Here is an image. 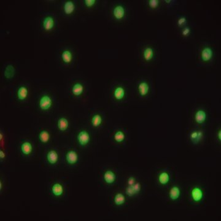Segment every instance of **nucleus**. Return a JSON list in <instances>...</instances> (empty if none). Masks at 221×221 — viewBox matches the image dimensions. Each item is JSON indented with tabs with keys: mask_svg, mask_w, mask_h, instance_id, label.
Listing matches in <instances>:
<instances>
[{
	"mask_svg": "<svg viewBox=\"0 0 221 221\" xmlns=\"http://www.w3.org/2000/svg\"><path fill=\"white\" fill-rule=\"evenodd\" d=\"M149 5L153 9L157 8L158 6V5H159V1H158V0H150L149 1Z\"/></svg>",
	"mask_w": 221,
	"mask_h": 221,
	"instance_id": "obj_29",
	"label": "nucleus"
},
{
	"mask_svg": "<svg viewBox=\"0 0 221 221\" xmlns=\"http://www.w3.org/2000/svg\"><path fill=\"white\" fill-rule=\"evenodd\" d=\"M3 138V134L1 133H0V139H1V141H2V138Z\"/></svg>",
	"mask_w": 221,
	"mask_h": 221,
	"instance_id": "obj_38",
	"label": "nucleus"
},
{
	"mask_svg": "<svg viewBox=\"0 0 221 221\" xmlns=\"http://www.w3.org/2000/svg\"><path fill=\"white\" fill-rule=\"evenodd\" d=\"M125 134L122 131H117L114 134V139L117 143L122 142L125 139Z\"/></svg>",
	"mask_w": 221,
	"mask_h": 221,
	"instance_id": "obj_28",
	"label": "nucleus"
},
{
	"mask_svg": "<svg viewBox=\"0 0 221 221\" xmlns=\"http://www.w3.org/2000/svg\"><path fill=\"white\" fill-rule=\"evenodd\" d=\"M28 91L25 86L20 87L17 91V97L19 100H24L28 96Z\"/></svg>",
	"mask_w": 221,
	"mask_h": 221,
	"instance_id": "obj_17",
	"label": "nucleus"
},
{
	"mask_svg": "<svg viewBox=\"0 0 221 221\" xmlns=\"http://www.w3.org/2000/svg\"><path fill=\"white\" fill-rule=\"evenodd\" d=\"M126 194L129 197H132L134 194H136L134 191V190H133V189L132 186H129V187L126 189Z\"/></svg>",
	"mask_w": 221,
	"mask_h": 221,
	"instance_id": "obj_30",
	"label": "nucleus"
},
{
	"mask_svg": "<svg viewBox=\"0 0 221 221\" xmlns=\"http://www.w3.org/2000/svg\"><path fill=\"white\" fill-rule=\"evenodd\" d=\"M190 29L188 27H186L182 31V35L184 36H186L190 33Z\"/></svg>",
	"mask_w": 221,
	"mask_h": 221,
	"instance_id": "obj_34",
	"label": "nucleus"
},
{
	"mask_svg": "<svg viewBox=\"0 0 221 221\" xmlns=\"http://www.w3.org/2000/svg\"><path fill=\"white\" fill-rule=\"evenodd\" d=\"M213 56V51L209 47H205L201 53V57L203 62H208L211 60Z\"/></svg>",
	"mask_w": 221,
	"mask_h": 221,
	"instance_id": "obj_3",
	"label": "nucleus"
},
{
	"mask_svg": "<svg viewBox=\"0 0 221 221\" xmlns=\"http://www.w3.org/2000/svg\"><path fill=\"white\" fill-rule=\"evenodd\" d=\"M32 145L30 142H24L21 145V151L23 154L27 155L31 154L32 152Z\"/></svg>",
	"mask_w": 221,
	"mask_h": 221,
	"instance_id": "obj_19",
	"label": "nucleus"
},
{
	"mask_svg": "<svg viewBox=\"0 0 221 221\" xmlns=\"http://www.w3.org/2000/svg\"><path fill=\"white\" fill-rule=\"evenodd\" d=\"M206 119V114L203 110H199L197 111L195 115V120L198 124H203L205 122Z\"/></svg>",
	"mask_w": 221,
	"mask_h": 221,
	"instance_id": "obj_10",
	"label": "nucleus"
},
{
	"mask_svg": "<svg viewBox=\"0 0 221 221\" xmlns=\"http://www.w3.org/2000/svg\"><path fill=\"white\" fill-rule=\"evenodd\" d=\"M132 186L133 189L135 194H138L141 190V185L138 182L134 183L133 186Z\"/></svg>",
	"mask_w": 221,
	"mask_h": 221,
	"instance_id": "obj_31",
	"label": "nucleus"
},
{
	"mask_svg": "<svg viewBox=\"0 0 221 221\" xmlns=\"http://www.w3.org/2000/svg\"><path fill=\"white\" fill-rule=\"evenodd\" d=\"M15 74V69L14 66L11 65H9L6 67L4 70V76L7 78L10 79L14 77Z\"/></svg>",
	"mask_w": 221,
	"mask_h": 221,
	"instance_id": "obj_22",
	"label": "nucleus"
},
{
	"mask_svg": "<svg viewBox=\"0 0 221 221\" xmlns=\"http://www.w3.org/2000/svg\"><path fill=\"white\" fill-rule=\"evenodd\" d=\"M47 159L50 164H52V165L55 164L58 161L59 155L56 151H55L54 150H51L48 153V154L47 155Z\"/></svg>",
	"mask_w": 221,
	"mask_h": 221,
	"instance_id": "obj_9",
	"label": "nucleus"
},
{
	"mask_svg": "<svg viewBox=\"0 0 221 221\" xmlns=\"http://www.w3.org/2000/svg\"><path fill=\"white\" fill-rule=\"evenodd\" d=\"M181 191L177 186L173 187L170 191V197L172 200L175 201L179 199L180 197Z\"/></svg>",
	"mask_w": 221,
	"mask_h": 221,
	"instance_id": "obj_18",
	"label": "nucleus"
},
{
	"mask_svg": "<svg viewBox=\"0 0 221 221\" xmlns=\"http://www.w3.org/2000/svg\"><path fill=\"white\" fill-rule=\"evenodd\" d=\"M39 139L43 143H47L49 141V139H50V134H49V133L47 131H45V130H42L41 132L40 133Z\"/></svg>",
	"mask_w": 221,
	"mask_h": 221,
	"instance_id": "obj_26",
	"label": "nucleus"
},
{
	"mask_svg": "<svg viewBox=\"0 0 221 221\" xmlns=\"http://www.w3.org/2000/svg\"><path fill=\"white\" fill-rule=\"evenodd\" d=\"M5 157V153H4L3 151L1 150L0 151V158H4Z\"/></svg>",
	"mask_w": 221,
	"mask_h": 221,
	"instance_id": "obj_36",
	"label": "nucleus"
},
{
	"mask_svg": "<svg viewBox=\"0 0 221 221\" xmlns=\"http://www.w3.org/2000/svg\"><path fill=\"white\" fill-rule=\"evenodd\" d=\"M218 138H219V140L221 141V131L220 130L219 131V133H218Z\"/></svg>",
	"mask_w": 221,
	"mask_h": 221,
	"instance_id": "obj_37",
	"label": "nucleus"
},
{
	"mask_svg": "<svg viewBox=\"0 0 221 221\" xmlns=\"http://www.w3.org/2000/svg\"><path fill=\"white\" fill-rule=\"evenodd\" d=\"M0 189H1H1H2V184H1V182H0Z\"/></svg>",
	"mask_w": 221,
	"mask_h": 221,
	"instance_id": "obj_39",
	"label": "nucleus"
},
{
	"mask_svg": "<svg viewBox=\"0 0 221 221\" xmlns=\"http://www.w3.org/2000/svg\"><path fill=\"white\" fill-rule=\"evenodd\" d=\"M84 2H85V4L87 7H90L95 4L96 1L95 0H85Z\"/></svg>",
	"mask_w": 221,
	"mask_h": 221,
	"instance_id": "obj_32",
	"label": "nucleus"
},
{
	"mask_svg": "<svg viewBox=\"0 0 221 221\" xmlns=\"http://www.w3.org/2000/svg\"><path fill=\"white\" fill-rule=\"evenodd\" d=\"M63 11L66 15L72 14L75 11V4L72 1H67L63 6Z\"/></svg>",
	"mask_w": 221,
	"mask_h": 221,
	"instance_id": "obj_7",
	"label": "nucleus"
},
{
	"mask_svg": "<svg viewBox=\"0 0 221 221\" xmlns=\"http://www.w3.org/2000/svg\"><path fill=\"white\" fill-rule=\"evenodd\" d=\"M102 123V117L100 114H95L92 119V124L93 127H98Z\"/></svg>",
	"mask_w": 221,
	"mask_h": 221,
	"instance_id": "obj_25",
	"label": "nucleus"
},
{
	"mask_svg": "<svg viewBox=\"0 0 221 221\" xmlns=\"http://www.w3.org/2000/svg\"><path fill=\"white\" fill-rule=\"evenodd\" d=\"M125 95V90L121 86L117 87L114 90V98L117 100H122Z\"/></svg>",
	"mask_w": 221,
	"mask_h": 221,
	"instance_id": "obj_14",
	"label": "nucleus"
},
{
	"mask_svg": "<svg viewBox=\"0 0 221 221\" xmlns=\"http://www.w3.org/2000/svg\"><path fill=\"white\" fill-rule=\"evenodd\" d=\"M52 105V100L49 95H43L40 100L39 106L42 110H49Z\"/></svg>",
	"mask_w": 221,
	"mask_h": 221,
	"instance_id": "obj_1",
	"label": "nucleus"
},
{
	"mask_svg": "<svg viewBox=\"0 0 221 221\" xmlns=\"http://www.w3.org/2000/svg\"><path fill=\"white\" fill-rule=\"evenodd\" d=\"M158 181L162 185L167 184L170 181V176L167 172H162L158 176Z\"/></svg>",
	"mask_w": 221,
	"mask_h": 221,
	"instance_id": "obj_24",
	"label": "nucleus"
},
{
	"mask_svg": "<svg viewBox=\"0 0 221 221\" xmlns=\"http://www.w3.org/2000/svg\"><path fill=\"white\" fill-rule=\"evenodd\" d=\"M52 192L56 197L61 196L63 193V187L60 184L56 183L53 185L52 187Z\"/></svg>",
	"mask_w": 221,
	"mask_h": 221,
	"instance_id": "obj_11",
	"label": "nucleus"
},
{
	"mask_svg": "<svg viewBox=\"0 0 221 221\" xmlns=\"http://www.w3.org/2000/svg\"><path fill=\"white\" fill-rule=\"evenodd\" d=\"M66 159L69 164L74 165L78 160V155L74 151H69L66 154Z\"/></svg>",
	"mask_w": 221,
	"mask_h": 221,
	"instance_id": "obj_6",
	"label": "nucleus"
},
{
	"mask_svg": "<svg viewBox=\"0 0 221 221\" xmlns=\"http://www.w3.org/2000/svg\"><path fill=\"white\" fill-rule=\"evenodd\" d=\"M203 136V133L201 131L193 132L190 134V139L195 143L199 142L202 139Z\"/></svg>",
	"mask_w": 221,
	"mask_h": 221,
	"instance_id": "obj_23",
	"label": "nucleus"
},
{
	"mask_svg": "<svg viewBox=\"0 0 221 221\" xmlns=\"http://www.w3.org/2000/svg\"><path fill=\"white\" fill-rule=\"evenodd\" d=\"M138 90L141 96H146L149 90V84L146 82H141L138 86Z\"/></svg>",
	"mask_w": 221,
	"mask_h": 221,
	"instance_id": "obj_12",
	"label": "nucleus"
},
{
	"mask_svg": "<svg viewBox=\"0 0 221 221\" xmlns=\"http://www.w3.org/2000/svg\"><path fill=\"white\" fill-rule=\"evenodd\" d=\"M69 122L68 119L65 117H62L58 120V127L60 131L64 132L68 128Z\"/></svg>",
	"mask_w": 221,
	"mask_h": 221,
	"instance_id": "obj_16",
	"label": "nucleus"
},
{
	"mask_svg": "<svg viewBox=\"0 0 221 221\" xmlns=\"http://www.w3.org/2000/svg\"><path fill=\"white\" fill-rule=\"evenodd\" d=\"M165 2H167V3H169V2H171V1H165Z\"/></svg>",
	"mask_w": 221,
	"mask_h": 221,
	"instance_id": "obj_40",
	"label": "nucleus"
},
{
	"mask_svg": "<svg viewBox=\"0 0 221 221\" xmlns=\"http://www.w3.org/2000/svg\"><path fill=\"white\" fill-rule=\"evenodd\" d=\"M84 92V86L80 83L75 84L72 87V93L75 96H80Z\"/></svg>",
	"mask_w": 221,
	"mask_h": 221,
	"instance_id": "obj_15",
	"label": "nucleus"
},
{
	"mask_svg": "<svg viewBox=\"0 0 221 221\" xmlns=\"http://www.w3.org/2000/svg\"><path fill=\"white\" fill-rule=\"evenodd\" d=\"M187 22V20H186V18L184 17H182L181 18H180L178 21H177V25L179 26H181L182 25H184V23H186Z\"/></svg>",
	"mask_w": 221,
	"mask_h": 221,
	"instance_id": "obj_33",
	"label": "nucleus"
},
{
	"mask_svg": "<svg viewBox=\"0 0 221 221\" xmlns=\"http://www.w3.org/2000/svg\"><path fill=\"white\" fill-rule=\"evenodd\" d=\"M125 15V8L120 5L115 6L113 9V16L117 20L122 19Z\"/></svg>",
	"mask_w": 221,
	"mask_h": 221,
	"instance_id": "obj_4",
	"label": "nucleus"
},
{
	"mask_svg": "<svg viewBox=\"0 0 221 221\" xmlns=\"http://www.w3.org/2000/svg\"><path fill=\"white\" fill-rule=\"evenodd\" d=\"M191 195H192V199L195 201L198 202V201H200L203 198V193L202 190L200 188L196 187L192 189V192H191Z\"/></svg>",
	"mask_w": 221,
	"mask_h": 221,
	"instance_id": "obj_8",
	"label": "nucleus"
},
{
	"mask_svg": "<svg viewBox=\"0 0 221 221\" xmlns=\"http://www.w3.org/2000/svg\"><path fill=\"white\" fill-rule=\"evenodd\" d=\"M154 52L152 47H148L144 49L143 52V57L145 60L149 61L152 60L153 58L154 57Z\"/></svg>",
	"mask_w": 221,
	"mask_h": 221,
	"instance_id": "obj_13",
	"label": "nucleus"
},
{
	"mask_svg": "<svg viewBox=\"0 0 221 221\" xmlns=\"http://www.w3.org/2000/svg\"><path fill=\"white\" fill-rule=\"evenodd\" d=\"M77 139L79 143L81 146H86L89 143L90 140V136L87 131L82 130L78 134Z\"/></svg>",
	"mask_w": 221,
	"mask_h": 221,
	"instance_id": "obj_2",
	"label": "nucleus"
},
{
	"mask_svg": "<svg viewBox=\"0 0 221 221\" xmlns=\"http://www.w3.org/2000/svg\"><path fill=\"white\" fill-rule=\"evenodd\" d=\"M104 179L107 184H112L115 180V175L113 172L108 170L104 175Z\"/></svg>",
	"mask_w": 221,
	"mask_h": 221,
	"instance_id": "obj_21",
	"label": "nucleus"
},
{
	"mask_svg": "<svg viewBox=\"0 0 221 221\" xmlns=\"http://www.w3.org/2000/svg\"><path fill=\"white\" fill-rule=\"evenodd\" d=\"M135 183V179L133 177H129V180H128V184L129 186H133L134 184Z\"/></svg>",
	"mask_w": 221,
	"mask_h": 221,
	"instance_id": "obj_35",
	"label": "nucleus"
},
{
	"mask_svg": "<svg viewBox=\"0 0 221 221\" xmlns=\"http://www.w3.org/2000/svg\"><path fill=\"white\" fill-rule=\"evenodd\" d=\"M55 21L52 17L47 16L45 17L43 21V26L45 31H50L54 27Z\"/></svg>",
	"mask_w": 221,
	"mask_h": 221,
	"instance_id": "obj_5",
	"label": "nucleus"
},
{
	"mask_svg": "<svg viewBox=\"0 0 221 221\" xmlns=\"http://www.w3.org/2000/svg\"><path fill=\"white\" fill-rule=\"evenodd\" d=\"M125 201V198L122 194H117L114 197V203L116 205H122Z\"/></svg>",
	"mask_w": 221,
	"mask_h": 221,
	"instance_id": "obj_27",
	"label": "nucleus"
},
{
	"mask_svg": "<svg viewBox=\"0 0 221 221\" xmlns=\"http://www.w3.org/2000/svg\"><path fill=\"white\" fill-rule=\"evenodd\" d=\"M62 59L63 62L66 64L71 63L73 59V55L71 52L69 50H65L64 51H63L62 54Z\"/></svg>",
	"mask_w": 221,
	"mask_h": 221,
	"instance_id": "obj_20",
	"label": "nucleus"
}]
</instances>
